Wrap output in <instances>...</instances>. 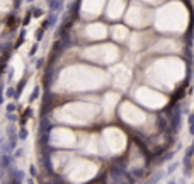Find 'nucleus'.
Segmentation results:
<instances>
[{
	"mask_svg": "<svg viewBox=\"0 0 194 184\" xmlns=\"http://www.w3.org/2000/svg\"><path fill=\"white\" fill-rule=\"evenodd\" d=\"M124 10V2L123 0H111L107 5V16L111 19H117Z\"/></svg>",
	"mask_w": 194,
	"mask_h": 184,
	"instance_id": "12",
	"label": "nucleus"
},
{
	"mask_svg": "<svg viewBox=\"0 0 194 184\" xmlns=\"http://www.w3.org/2000/svg\"><path fill=\"white\" fill-rule=\"evenodd\" d=\"M85 34H87L90 39H102V38H106L107 29H106V26H104V24H99V22H96V24H90V26H87Z\"/></svg>",
	"mask_w": 194,
	"mask_h": 184,
	"instance_id": "11",
	"label": "nucleus"
},
{
	"mask_svg": "<svg viewBox=\"0 0 194 184\" xmlns=\"http://www.w3.org/2000/svg\"><path fill=\"white\" fill-rule=\"evenodd\" d=\"M153 48H157V51H177V43L172 39H162Z\"/></svg>",
	"mask_w": 194,
	"mask_h": 184,
	"instance_id": "15",
	"label": "nucleus"
},
{
	"mask_svg": "<svg viewBox=\"0 0 194 184\" xmlns=\"http://www.w3.org/2000/svg\"><path fill=\"white\" fill-rule=\"evenodd\" d=\"M104 143H106V147L109 148V152L119 154V152H123L124 147H126V136H124V133H123L121 130H117V128H109V130L104 131Z\"/></svg>",
	"mask_w": 194,
	"mask_h": 184,
	"instance_id": "7",
	"label": "nucleus"
},
{
	"mask_svg": "<svg viewBox=\"0 0 194 184\" xmlns=\"http://www.w3.org/2000/svg\"><path fill=\"white\" fill-rule=\"evenodd\" d=\"M111 32H112V38L116 39V41H124L128 38V29L124 26H114L111 29Z\"/></svg>",
	"mask_w": 194,
	"mask_h": 184,
	"instance_id": "17",
	"label": "nucleus"
},
{
	"mask_svg": "<svg viewBox=\"0 0 194 184\" xmlns=\"http://www.w3.org/2000/svg\"><path fill=\"white\" fill-rule=\"evenodd\" d=\"M117 101H119V96H117V94H114V92H109V94H106L102 107H104V113H106L107 116H111V114H112V111H114V107H116V102H117Z\"/></svg>",
	"mask_w": 194,
	"mask_h": 184,
	"instance_id": "14",
	"label": "nucleus"
},
{
	"mask_svg": "<svg viewBox=\"0 0 194 184\" xmlns=\"http://www.w3.org/2000/svg\"><path fill=\"white\" fill-rule=\"evenodd\" d=\"M104 5V0H84V10L89 16H97Z\"/></svg>",
	"mask_w": 194,
	"mask_h": 184,
	"instance_id": "13",
	"label": "nucleus"
},
{
	"mask_svg": "<svg viewBox=\"0 0 194 184\" xmlns=\"http://www.w3.org/2000/svg\"><path fill=\"white\" fill-rule=\"evenodd\" d=\"M119 114L129 125H143L146 119L145 113L140 107H136L135 104H131V102H123L121 107H119Z\"/></svg>",
	"mask_w": 194,
	"mask_h": 184,
	"instance_id": "8",
	"label": "nucleus"
},
{
	"mask_svg": "<svg viewBox=\"0 0 194 184\" xmlns=\"http://www.w3.org/2000/svg\"><path fill=\"white\" fill-rule=\"evenodd\" d=\"M96 165L92 164V162H87V160H77L75 165H73V169H72V179H75V181H84V179H89V177H92V176L96 174Z\"/></svg>",
	"mask_w": 194,
	"mask_h": 184,
	"instance_id": "9",
	"label": "nucleus"
},
{
	"mask_svg": "<svg viewBox=\"0 0 194 184\" xmlns=\"http://www.w3.org/2000/svg\"><path fill=\"white\" fill-rule=\"evenodd\" d=\"M136 99L140 104H143L146 107H152V109H158L167 102V97L160 92H157L153 89H146V87H140L136 90Z\"/></svg>",
	"mask_w": 194,
	"mask_h": 184,
	"instance_id": "6",
	"label": "nucleus"
},
{
	"mask_svg": "<svg viewBox=\"0 0 194 184\" xmlns=\"http://www.w3.org/2000/svg\"><path fill=\"white\" fill-rule=\"evenodd\" d=\"M184 75V65L179 60H160L152 65L148 70V77L152 82L162 87H172L175 82H179Z\"/></svg>",
	"mask_w": 194,
	"mask_h": 184,
	"instance_id": "1",
	"label": "nucleus"
},
{
	"mask_svg": "<svg viewBox=\"0 0 194 184\" xmlns=\"http://www.w3.org/2000/svg\"><path fill=\"white\" fill-rule=\"evenodd\" d=\"M155 26L160 31H184L187 26V10L182 4L172 2L157 12Z\"/></svg>",
	"mask_w": 194,
	"mask_h": 184,
	"instance_id": "2",
	"label": "nucleus"
},
{
	"mask_svg": "<svg viewBox=\"0 0 194 184\" xmlns=\"http://www.w3.org/2000/svg\"><path fill=\"white\" fill-rule=\"evenodd\" d=\"M85 56L97 63H114L119 56V51L112 44H104V46L89 48V51H85Z\"/></svg>",
	"mask_w": 194,
	"mask_h": 184,
	"instance_id": "4",
	"label": "nucleus"
},
{
	"mask_svg": "<svg viewBox=\"0 0 194 184\" xmlns=\"http://www.w3.org/2000/svg\"><path fill=\"white\" fill-rule=\"evenodd\" d=\"M152 17H153V12L150 9H146L143 5H131L128 9V14H126V22L135 26V27H145L152 22Z\"/></svg>",
	"mask_w": 194,
	"mask_h": 184,
	"instance_id": "5",
	"label": "nucleus"
},
{
	"mask_svg": "<svg viewBox=\"0 0 194 184\" xmlns=\"http://www.w3.org/2000/svg\"><path fill=\"white\" fill-rule=\"evenodd\" d=\"M148 2H153V0H148Z\"/></svg>",
	"mask_w": 194,
	"mask_h": 184,
	"instance_id": "18",
	"label": "nucleus"
},
{
	"mask_svg": "<svg viewBox=\"0 0 194 184\" xmlns=\"http://www.w3.org/2000/svg\"><path fill=\"white\" fill-rule=\"evenodd\" d=\"M112 73H114V87H117V89L128 87L129 78H131V73H129V70H128L126 67L117 65V67L112 70Z\"/></svg>",
	"mask_w": 194,
	"mask_h": 184,
	"instance_id": "10",
	"label": "nucleus"
},
{
	"mask_svg": "<svg viewBox=\"0 0 194 184\" xmlns=\"http://www.w3.org/2000/svg\"><path fill=\"white\" fill-rule=\"evenodd\" d=\"M145 41H146V34H133L131 39H129V46L131 49H141L145 46Z\"/></svg>",
	"mask_w": 194,
	"mask_h": 184,
	"instance_id": "16",
	"label": "nucleus"
},
{
	"mask_svg": "<svg viewBox=\"0 0 194 184\" xmlns=\"http://www.w3.org/2000/svg\"><path fill=\"white\" fill-rule=\"evenodd\" d=\"M65 118L61 119H68V121H73V123H89L92 118L96 116L97 109L92 104H72V106H67L63 111H61Z\"/></svg>",
	"mask_w": 194,
	"mask_h": 184,
	"instance_id": "3",
	"label": "nucleus"
}]
</instances>
